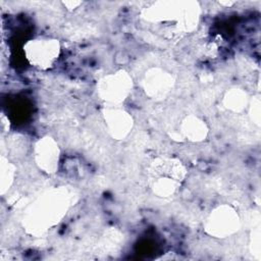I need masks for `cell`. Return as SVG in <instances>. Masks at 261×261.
Wrapping results in <instances>:
<instances>
[{"mask_svg": "<svg viewBox=\"0 0 261 261\" xmlns=\"http://www.w3.org/2000/svg\"><path fill=\"white\" fill-rule=\"evenodd\" d=\"M103 115L108 132L117 140L125 138L133 128L134 122L132 116L116 105H111V107L104 109Z\"/></svg>", "mask_w": 261, "mask_h": 261, "instance_id": "cell-8", "label": "cell"}, {"mask_svg": "<svg viewBox=\"0 0 261 261\" xmlns=\"http://www.w3.org/2000/svg\"><path fill=\"white\" fill-rule=\"evenodd\" d=\"M248 104V96L246 92L240 89H231L224 96V105L227 109L240 112L245 109Z\"/></svg>", "mask_w": 261, "mask_h": 261, "instance_id": "cell-10", "label": "cell"}, {"mask_svg": "<svg viewBox=\"0 0 261 261\" xmlns=\"http://www.w3.org/2000/svg\"><path fill=\"white\" fill-rule=\"evenodd\" d=\"M35 161L40 169L47 173H54L58 169L60 150L57 143L50 137L40 139L34 148Z\"/></svg>", "mask_w": 261, "mask_h": 261, "instance_id": "cell-5", "label": "cell"}, {"mask_svg": "<svg viewBox=\"0 0 261 261\" xmlns=\"http://www.w3.org/2000/svg\"><path fill=\"white\" fill-rule=\"evenodd\" d=\"M241 222L237 211L228 205H220L213 209L205 222V230L208 234L224 239L240 228Z\"/></svg>", "mask_w": 261, "mask_h": 261, "instance_id": "cell-3", "label": "cell"}, {"mask_svg": "<svg viewBox=\"0 0 261 261\" xmlns=\"http://www.w3.org/2000/svg\"><path fill=\"white\" fill-rule=\"evenodd\" d=\"M180 132L185 138L192 142H200L205 140L208 128L206 123L197 116H187L180 125Z\"/></svg>", "mask_w": 261, "mask_h": 261, "instance_id": "cell-9", "label": "cell"}, {"mask_svg": "<svg viewBox=\"0 0 261 261\" xmlns=\"http://www.w3.org/2000/svg\"><path fill=\"white\" fill-rule=\"evenodd\" d=\"M186 176V168L179 160L159 158L149 169V184L155 195L161 198L173 196Z\"/></svg>", "mask_w": 261, "mask_h": 261, "instance_id": "cell-1", "label": "cell"}, {"mask_svg": "<svg viewBox=\"0 0 261 261\" xmlns=\"http://www.w3.org/2000/svg\"><path fill=\"white\" fill-rule=\"evenodd\" d=\"M23 53L31 65L39 69H48L59 57L60 43L53 38L32 39L23 45Z\"/></svg>", "mask_w": 261, "mask_h": 261, "instance_id": "cell-2", "label": "cell"}, {"mask_svg": "<svg viewBox=\"0 0 261 261\" xmlns=\"http://www.w3.org/2000/svg\"><path fill=\"white\" fill-rule=\"evenodd\" d=\"M66 208V202L62 200V197L59 195H51L47 196L42 202L37 206V211L34 213V216L37 218L36 229H45L44 226L50 225L55 222L61 214L62 210Z\"/></svg>", "mask_w": 261, "mask_h": 261, "instance_id": "cell-7", "label": "cell"}, {"mask_svg": "<svg viewBox=\"0 0 261 261\" xmlns=\"http://www.w3.org/2000/svg\"><path fill=\"white\" fill-rule=\"evenodd\" d=\"M133 82L124 71L108 74L98 84L99 96L111 105H118L123 102L132 91Z\"/></svg>", "mask_w": 261, "mask_h": 261, "instance_id": "cell-4", "label": "cell"}, {"mask_svg": "<svg viewBox=\"0 0 261 261\" xmlns=\"http://www.w3.org/2000/svg\"><path fill=\"white\" fill-rule=\"evenodd\" d=\"M173 83V77L169 72L160 68H152L145 73L143 88L149 97L159 99L170 92Z\"/></svg>", "mask_w": 261, "mask_h": 261, "instance_id": "cell-6", "label": "cell"}]
</instances>
